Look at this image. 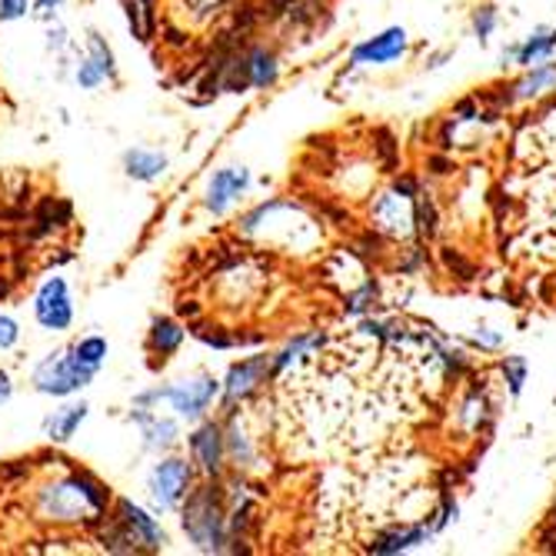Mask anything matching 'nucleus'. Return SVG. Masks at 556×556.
Returning <instances> with one entry per match:
<instances>
[{
	"label": "nucleus",
	"instance_id": "1",
	"mask_svg": "<svg viewBox=\"0 0 556 556\" xmlns=\"http://www.w3.org/2000/svg\"><path fill=\"white\" fill-rule=\"evenodd\" d=\"M34 510L54 527H97L111 510V490L87 470H67L34 493Z\"/></svg>",
	"mask_w": 556,
	"mask_h": 556
},
{
	"label": "nucleus",
	"instance_id": "2",
	"mask_svg": "<svg viewBox=\"0 0 556 556\" xmlns=\"http://www.w3.org/2000/svg\"><path fill=\"white\" fill-rule=\"evenodd\" d=\"M93 530L108 553H161L170 543L161 520L127 496L114 500V514L100 520Z\"/></svg>",
	"mask_w": 556,
	"mask_h": 556
},
{
	"label": "nucleus",
	"instance_id": "3",
	"mask_svg": "<svg viewBox=\"0 0 556 556\" xmlns=\"http://www.w3.org/2000/svg\"><path fill=\"white\" fill-rule=\"evenodd\" d=\"M180 527L193 549L200 553H227L230 549V527H227V490L220 480H207L193 486L180 503Z\"/></svg>",
	"mask_w": 556,
	"mask_h": 556
},
{
	"label": "nucleus",
	"instance_id": "4",
	"mask_svg": "<svg viewBox=\"0 0 556 556\" xmlns=\"http://www.w3.org/2000/svg\"><path fill=\"white\" fill-rule=\"evenodd\" d=\"M97 377V370L84 367L71 346H61L54 353H47V357L34 367V390L43 393V396H54V400H67L74 393H80L84 387H90V380Z\"/></svg>",
	"mask_w": 556,
	"mask_h": 556
},
{
	"label": "nucleus",
	"instance_id": "5",
	"mask_svg": "<svg viewBox=\"0 0 556 556\" xmlns=\"http://www.w3.org/2000/svg\"><path fill=\"white\" fill-rule=\"evenodd\" d=\"M193 464L184 457H161L147 473V496L154 514H170L180 510V503L187 500V493L193 490Z\"/></svg>",
	"mask_w": 556,
	"mask_h": 556
},
{
	"label": "nucleus",
	"instance_id": "6",
	"mask_svg": "<svg viewBox=\"0 0 556 556\" xmlns=\"http://www.w3.org/2000/svg\"><path fill=\"white\" fill-rule=\"evenodd\" d=\"M161 390H164V403L174 410L177 420L197 424L207 417L211 403L220 396V380L214 374H193V377L174 380Z\"/></svg>",
	"mask_w": 556,
	"mask_h": 556
},
{
	"label": "nucleus",
	"instance_id": "7",
	"mask_svg": "<svg viewBox=\"0 0 556 556\" xmlns=\"http://www.w3.org/2000/svg\"><path fill=\"white\" fill-rule=\"evenodd\" d=\"M187 453L193 470L204 480H220L227 470V440L224 424L217 420H197L193 433L187 437Z\"/></svg>",
	"mask_w": 556,
	"mask_h": 556
},
{
	"label": "nucleus",
	"instance_id": "8",
	"mask_svg": "<svg viewBox=\"0 0 556 556\" xmlns=\"http://www.w3.org/2000/svg\"><path fill=\"white\" fill-rule=\"evenodd\" d=\"M34 320L50 330V333H64L74 324V296L71 283L64 277H47L37 293H34Z\"/></svg>",
	"mask_w": 556,
	"mask_h": 556
},
{
	"label": "nucleus",
	"instance_id": "9",
	"mask_svg": "<svg viewBox=\"0 0 556 556\" xmlns=\"http://www.w3.org/2000/svg\"><path fill=\"white\" fill-rule=\"evenodd\" d=\"M270 377L274 374H270V357H267V353H257V357H247L240 364H230L227 377L220 380V403H224V410L233 414L237 403L254 396Z\"/></svg>",
	"mask_w": 556,
	"mask_h": 556
},
{
	"label": "nucleus",
	"instance_id": "10",
	"mask_svg": "<svg viewBox=\"0 0 556 556\" xmlns=\"http://www.w3.org/2000/svg\"><path fill=\"white\" fill-rule=\"evenodd\" d=\"M74 80H77L80 90H97V87L117 80V58H114L111 43L100 37L97 30L87 34V50L77 58Z\"/></svg>",
	"mask_w": 556,
	"mask_h": 556
},
{
	"label": "nucleus",
	"instance_id": "11",
	"mask_svg": "<svg viewBox=\"0 0 556 556\" xmlns=\"http://www.w3.org/2000/svg\"><path fill=\"white\" fill-rule=\"evenodd\" d=\"M410 47V37L403 27H387L383 34L364 40L350 50V64L353 67H387L393 61H400L403 54H407Z\"/></svg>",
	"mask_w": 556,
	"mask_h": 556
},
{
	"label": "nucleus",
	"instance_id": "12",
	"mask_svg": "<svg viewBox=\"0 0 556 556\" xmlns=\"http://www.w3.org/2000/svg\"><path fill=\"white\" fill-rule=\"evenodd\" d=\"M250 190V170L247 167H220L204 190V207L214 217H224L237 200Z\"/></svg>",
	"mask_w": 556,
	"mask_h": 556
},
{
	"label": "nucleus",
	"instance_id": "13",
	"mask_svg": "<svg viewBox=\"0 0 556 556\" xmlns=\"http://www.w3.org/2000/svg\"><path fill=\"white\" fill-rule=\"evenodd\" d=\"M374 220L380 230L393 233V237H407L414 227V204L407 193H383L374 204Z\"/></svg>",
	"mask_w": 556,
	"mask_h": 556
},
{
	"label": "nucleus",
	"instance_id": "14",
	"mask_svg": "<svg viewBox=\"0 0 556 556\" xmlns=\"http://www.w3.org/2000/svg\"><path fill=\"white\" fill-rule=\"evenodd\" d=\"M87 414H90V403L87 400H71V403H64V407L50 410L43 417L40 430H43V437L50 443H67V440H74V433L80 430V424L87 420Z\"/></svg>",
	"mask_w": 556,
	"mask_h": 556
},
{
	"label": "nucleus",
	"instance_id": "15",
	"mask_svg": "<svg viewBox=\"0 0 556 556\" xmlns=\"http://www.w3.org/2000/svg\"><path fill=\"white\" fill-rule=\"evenodd\" d=\"M170 157L164 150H150V147H134L124 154V174L137 184H154L167 174Z\"/></svg>",
	"mask_w": 556,
	"mask_h": 556
},
{
	"label": "nucleus",
	"instance_id": "16",
	"mask_svg": "<svg viewBox=\"0 0 556 556\" xmlns=\"http://www.w3.org/2000/svg\"><path fill=\"white\" fill-rule=\"evenodd\" d=\"M137 427H140V443H143L147 453H167L180 440L177 417H161L157 410L150 417H143V420H137Z\"/></svg>",
	"mask_w": 556,
	"mask_h": 556
},
{
	"label": "nucleus",
	"instance_id": "17",
	"mask_svg": "<svg viewBox=\"0 0 556 556\" xmlns=\"http://www.w3.org/2000/svg\"><path fill=\"white\" fill-rule=\"evenodd\" d=\"M187 340V327L174 317H154L150 320V330H147V350L154 353L161 361H170L174 353L184 346Z\"/></svg>",
	"mask_w": 556,
	"mask_h": 556
},
{
	"label": "nucleus",
	"instance_id": "18",
	"mask_svg": "<svg viewBox=\"0 0 556 556\" xmlns=\"http://www.w3.org/2000/svg\"><path fill=\"white\" fill-rule=\"evenodd\" d=\"M433 533V527L427 523H414V527H393V530H383L374 536L370 543V553H403V549H414L420 543H427Z\"/></svg>",
	"mask_w": 556,
	"mask_h": 556
},
{
	"label": "nucleus",
	"instance_id": "19",
	"mask_svg": "<svg viewBox=\"0 0 556 556\" xmlns=\"http://www.w3.org/2000/svg\"><path fill=\"white\" fill-rule=\"evenodd\" d=\"M243 61H247V77H250V87L254 90H267L277 84L280 77V64H277V54L267 47H250L243 50Z\"/></svg>",
	"mask_w": 556,
	"mask_h": 556
},
{
	"label": "nucleus",
	"instance_id": "20",
	"mask_svg": "<svg viewBox=\"0 0 556 556\" xmlns=\"http://www.w3.org/2000/svg\"><path fill=\"white\" fill-rule=\"evenodd\" d=\"M324 343H327V337H324L320 330H314V333H296V337L277 353V357H270V374L280 377L283 370H290L293 364H300L311 350H320Z\"/></svg>",
	"mask_w": 556,
	"mask_h": 556
},
{
	"label": "nucleus",
	"instance_id": "21",
	"mask_svg": "<svg viewBox=\"0 0 556 556\" xmlns=\"http://www.w3.org/2000/svg\"><path fill=\"white\" fill-rule=\"evenodd\" d=\"M553 50H556V30L540 27V30H533L520 47H514L510 54L517 58L520 67H536V64H543V61L553 58Z\"/></svg>",
	"mask_w": 556,
	"mask_h": 556
},
{
	"label": "nucleus",
	"instance_id": "22",
	"mask_svg": "<svg viewBox=\"0 0 556 556\" xmlns=\"http://www.w3.org/2000/svg\"><path fill=\"white\" fill-rule=\"evenodd\" d=\"M227 417H230V420H227V427H224L227 460H230L237 470H250V467H254V460H257V450H254V443H250L247 430L233 420V414H227Z\"/></svg>",
	"mask_w": 556,
	"mask_h": 556
},
{
	"label": "nucleus",
	"instance_id": "23",
	"mask_svg": "<svg viewBox=\"0 0 556 556\" xmlns=\"http://www.w3.org/2000/svg\"><path fill=\"white\" fill-rule=\"evenodd\" d=\"M553 90H556V64H536L527 77H520L514 84V93L520 100H533V97H543Z\"/></svg>",
	"mask_w": 556,
	"mask_h": 556
},
{
	"label": "nucleus",
	"instance_id": "24",
	"mask_svg": "<svg viewBox=\"0 0 556 556\" xmlns=\"http://www.w3.org/2000/svg\"><path fill=\"white\" fill-rule=\"evenodd\" d=\"M124 11H127L134 37H140V40L154 37V30H157V4L154 0H124Z\"/></svg>",
	"mask_w": 556,
	"mask_h": 556
},
{
	"label": "nucleus",
	"instance_id": "25",
	"mask_svg": "<svg viewBox=\"0 0 556 556\" xmlns=\"http://www.w3.org/2000/svg\"><path fill=\"white\" fill-rule=\"evenodd\" d=\"M74 357L84 364V367H90V370H100L104 367V361H108V353H111V346H108V340L100 337V333H90V337H80L74 346Z\"/></svg>",
	"mask_w": 556,
	"mask_h": 556
},
{
	"label": "nucleus",
	"instance_id": "26",
	"mask_svg": "<svg viewBox=\"0 0 556 556\" xmlns=\"http://www.w3.org/2000/svg\"><path fill=\"white\" fill-rule=\"evenodd\" d=\"M190 333H193L200 343L214 346V350H233V346L247 343V337H240V333H224L220 327H207V324H193Z\"/></svg>",
	"mask_w": 556,
	"mask_h": 556
},
{
	"label": "nucleus",
	"instance_id": "27",
	"mask_svg": "<svg viewBox=\"0 0 556 556\" xmlns=\"http://www.w3.org/2000/svg\"><path fill=\"white\" fill-rule=\"evenodd\" d=\"M503 377H507L510 393L517 396L523 390V383H527V361L523 357H507V361H503Z\"/></svg>",
	"mask_w": 556,
	"mask_h": 556
},
{
	"label": "nucleus",
	"instance_id": "28",
	"mask_svg": "<svg viewBox=\"0 0 556 556\" xmlns=\"http://www.w3.org/2000/svg\"><path fill=\"white\" fill-rule=\"evenodd\" d=\"M184 4L190 8V14H193L197 21H211V17H217L227 4H233V0H184Z\"/></svg>",
	"mask_w": 556,
	"mask_h": 556
},
{
	"label": "nucleus",
	"instance_id": "29",
	"mask_svg": "<svg viewBox=\"0 0 556 556\" xmlns=\"http://www.w3.org/2000/svg\"><path fill=\"white\" fill-rule=\"evenodd\" d=\"M21 340V324L8 314H0V350H14Z\"/></svg>",
	"mask_w": 556,
	"mask_h": 556
},
{
	"label": "nucleus",
	"instance_id": "30",
	"mask_svg": "<svg viewBox=\"0 0 556 556\" xmlns=\"http://www.w3.org/2000/svg\"><path fill=\"white\" fill-rule=\"evenodd\" d=\"M30 0H0V24H14L21 17H27Z\"/></svg>",
	"mask_w": 556,
	"mask_h": 556
},
{
	"label": "nucleus",
	"instance_id": "31",
	"mask_svg": "<svg viewBox=\"0 0 556 556\" xmlns=\"http://www.w3.org/2000/svg\"><path fill=\"white\" fill-rule=\"evenodd\" d=\"M47 50H54V54H67L71 50V37L61 24L50 21V30H47Z\"/></svg>",
	"mask_w": 556,
	"mask_h": 556
},
{
	"label": "nucleus",
	"instance_id": "32",
	"mask_svg": "<svg viewBox=\"0 0 556 556\" xmlns=\"http://www.w3.org/2000/svg\"><path fill=\"white\" fill-rule=\"evenodd\" d=\"M493 27H496V11H493V8H477V14H473V30H477V37L486 40V37L493 34Z\"/></svg>",
	"mask_w": 556,
	"mask_h": 556
},
{
	"label": "nucleus",
	"instance_id": "33",
	"mask_svg": "<svg viewBox=\"0 0 556 556\" xmlns=\"http://www.w3.org/2000/svg\"><path fill=\"white\" fill-rule=\"evenodd\" d=\"M64 8V0H34V17L37 21H58V11Z\"/></svg>",
	"mask_w": 556,
	"mask_h": 556
},
{
	"label": "nucleus",
	"instance_id": "34",
	"mask_svg": "<svg viewBox=\"0 0 556 556\" xmlns=\"http://www.w3.org/2000/svg\"><path fill=\"white\" fill-rule=\"evenodd\" d=\"M370 300H374V287L367 283L364 290H357V293L346 300V314H364L370 307Z\"/></svg>",
	"mask_w": 556,
	"mask_h": 556
},
{
	"label": "nucleus",
	"instance_id": "35",
	"mask_svg": "<svg viewBox=\"0 0 556 556\" xmlns=\"http://www.w3.org/2000/svg\"><path fill=\"white\" fill-rule=\"evenodd\" d=\"M14 396V380H11V374L8 370H0V407Z\"/></svg>",
	"mask_w": 556,
	"mask_h": 556
},
{
	"label": "nucleus",
	"instance_id": "36",
	"mask_svg": "<svg viewBox=\"0 0 556 556\" xmlns=\"http://www.w3.org/2000/svg\"><path fill=\"white\" fill-rule=\"evenodd\" d=\"M500 340H503L500 333H483V330L473 337V343H480V346H486V350H490V346H500Z\"/></svg>",
	"mask_w": 556,
	"mask_h": 556
}]
</instances>
